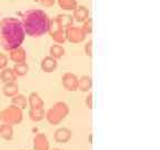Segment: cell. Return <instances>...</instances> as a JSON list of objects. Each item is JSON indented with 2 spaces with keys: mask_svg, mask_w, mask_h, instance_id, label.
I'll use <instances>...</instances> for the list:
<instances>
[{
  "mask_svg": "<svg viewBox=\"0 0 160 150\" xmlns=\"http://www.w3.org/2000/svg\"><path fill=\"white\" fill-rule=\"evenodd\" d=\"M26 38V32L21 20L15 17L3 18L0 21V42L7 51L21 47Z\"/></svg>",
  "mask_w": 160,
  "mask_h": 150,
  "instance_id": "6da1fadb",
  "label": "cell"
},
{
  "mask_svg": "<svg viewBox=\"0 0 160 150\" xmlns=\"http://www.w3.org/2000/svg\"><path fill=\"white\" fill-rule=\"evenodd\" d=\"M49 21L48 15L40 9H29L21 17V23L26 35L32 38H39L47 33Z\"/></svg>",
  "mask_w": 160,
  "mask_h": 150,
  "instance_id": "7a4b0ae2",
  "label": "cell"
},
{
  "mask_svg": "<svg viewBox=\"0 0 160 150\" xmlns=\"http://www.w3.org/2000/svg\"><path fill=\"white\" fill-rule=\"evenodd\" d=\"M22 119V109H20V108L16 107L13 105L5 108L1 111V120L3 121V123H8L10 126H16L21 123Z\"/></svg>",
  "mask_w": 160,
  "mask_h": 150,
  "instance_id": "3957f363",
  "label": "cell"
},
{
  "mask_svg": "<svg viewBox=\"0 0 160 150\" xmlns=\"http://www.w3.org/2000/svg\"><path fill=\"white\" fill-rule=\"evenodd\" d=\"M48 33L50 35L51 39L58 45H63L66 42L65 29L59 25V22L57 21V18L50 19L49 27H48Z\"/></svg>",
  "mask_w": 160,
  "mask_h": 150,
  "instance_id": "277c9868",
  "label": "cell"
},
{
  "mask_svg": "<svg viewBox=\"0 0 160 150\" xmlns=\"http://www.w3.org/2000/svg\"><path fill=\"white\" fill-rule=\"evenodd\" d=\"M65 35H66V40H68V41L71 43L82 42V41H85L86 37H87L86 32L82 30V28L75 27V26L66 28Z\"/></svg>",
  "mask_w": 160,
  "mask_h": 150,
  "instance_id": "5b68a950",
  "label": "cell"
},
{
  "mask_svg": "<svg viewBox=\"0 0 160 150\" xmlns=\"http://www.w3.org/2000/svg\"><path fill=\"white\" fill-rule=\"evenodd\" d=\"M78 79L79 78L75 73L67 72L61 78V83H62L63 88L68 91H76L78 89Z\"/></svg>",
  "mask_w": 160,
  "mask_h": 150,
  "instance_id": "8992f818",
  "label": "cell"
},
{
  "mask_svg": "<svg viewBox=\"0 0 160 150\" xmlns=\"http://www.w3.org/2000/svg\"><path fill=\"white\" fill-rule=\"evenodd\" d=\"M10 60L15 63H22L27 60V52L22 47H18L9 51Z\"/></svg>",
  "mask_w": 160,
  "mask_h": 150,
  "instance_id": "52a82bcc",
  "label": "cell"
},
{
  "mask_svg": "<svg viewBox=\"0 0 160 150\" xmlns=\"http://www.w3.org/2000/svg\"><path fill=\"white\" fill-rule=\"evenodd\" d=\"M72 137V133H71V130H69L68 128H59L55 131L53 133V139H55L56 142L58 143H66L68 142Z\"/></svg>",
  "mask_w": 160,
  "mask_h": 150,
  "instance_id": "ba28073f",
  "label": "cell"
},
{
  "mask_svg": "<svg viewBox=\"0 0 160 150\" xmlns=\"http://www.w3.org/2000/svg\"><path fill=\"white\" fill-rule=\"evenodd\" d=\"M33 150H50V143L47 136L37 133L33 138Z\"/></svg>",
  "mask_w": 160,
  "mask_h": 150,
  "instance_id": "9c48e42d",
  "label": "cell"
},
{
  "mask_svg": "<svg viewBox=\"0 0 160 150\" xmlns=\"http://www.w3.org/2000/svg\"><path fill=\"white\" fill-rule=\"evenodd\" d=\"M57 66H58V62H57V59L52 58L51 56H47L45 57L42 60H41V63H40V67H41V70H42L43 72H52L57 69Z\"/></svg>",
  "mask_w": 160,
  "mask_h": 150,
  "instance_id": "30bf717a",
  "label": "cell"
},
{
  "mask_svg": "<svg viewBox=\"0 0 160 150\" xmlns=\"http://www.w3.org/2000/svg\"><path fill=\"white\" fill-rule=\"evenodd\" d=\"M72 11L73 20H76L78 22H83L85 20H87L89 18V10L85 6H77Z\"/></svg>",
  "mask_w": 160,
  "mask_h": 150,
  "instance_id": "8fae6325",
  "label": "cell"
},
{
  "mask_svg": "<svg viewBox=\"0 0 160 150\" xmlns=\"http://www.w3.org/2000/svg\"><path fill=\"white\" fill-rule=\"evenodd\" d=\"M27 99L28 106L30 107V109H42L43 108V105H45L43 100L37 92H31Z\"/></svg>",
  "mask_w": 160,
  "mask_h": 150,
  "instance_id": "7c38bea8",
  "label": "cell"
},
{
  "mask_svg": "<svg viewBox=\"0 0 160 150\" xmlns=\"http://www.w3.org/2000/svg\"><path fill=\"white\" fill-rule=\"evenodd\" d=\"M2 92L6 97L12 98L17 93H19V86L16 81H10V82H6L2 88Z\"/></svg>",
  "mask_w": 160,
  "mask_h": 150,
  "instance_id": "4fadbf2b",
  "label": "cell"
},
{
  "mask_svg": "<svg viewBox=\"0 0 160 150\" xmlns=\"http://www.w3.org/2000/svg\"><path fill=\"white\" fill-rule=\"evenodd\" d=\"M92 87V78L90 76H82V77L78 79V89L80 91H89Z\"/></svg>",
  "mask_w": 160,
  "mask_h": 150,
  "instance_id": "5bb4252c",
  "label": "cell"
},
{
  "mask_svg": "<svg viewBox=\"0 0 160 150\" xmlns=\"http://www.w3.org/2000/svg\"><path fill=\"white\" fill-rule=\"evenodd\" d=\"M16 78H17V76L13 72L12 68L6 67L0 72V81H2L3 83L10 82V81H16Z\"/></svg>",
  "mask_w": 160,
  "mask_h": 150,
  "instance_id": "9a60e30c",
  "label": "cell"
},
{
  "mask_svg": "<svg viewBox=\"0 0 160 150\" xmlns=\"http://www.w3.org/2000/svg\"><path fill=\"white\" fill-rule=\"evenodd\" d=\"M45 117H46V119H47L48 122H49L50 125H52V126L59 125V123L63 120L62 118L60 117V116L56 112L55 110L52 109V108H50L47 112L45 113Z\"/></svg>",
  "mask_w": 160,
  "mask_h": 150,
  "instance_id": "2e32d148",
  "label": "cell"
},
{
  "mask_svg": "<svg viewBox=\"0 0 160 150\" xmlns=\"http://www.w3.org/2000/svg\"><path fill=\"white\" fill-rule=\"evenodd\" d=\"M51 108H52V109L55 110L56 112L62 118V119H65V118L68 116V113H69V107H68L67 103L62 102V101H58V102H56Z\"/></svg>",
  "mask_w": 160,
  "mask_h": 150,
  "instance_id": "e0dca14e",
  "label": "cell"
},
{
  "mask_svg": "<svg viewBox=\"0 0 160 150\" xmlns=\"http://www.w3.org/2000/svg\"><path fill=\"white\" fill-rule=\"evenodd\" d=\"M0 137L6 140H11L13 137V128L12 126L3 123L0 126Z\"/></svg>",
  "mask_w": 160,
  "mask_h": 150,
  "instance_id": "ac0fdd59",
  "label": "cell"
},
{
  "mask_svg": "<svg viewBox=\"0 0 160 150\" xmlns=\"http://www.w3.org/2000/svg\"><path fill=\"white\" fill-rule=\"evenodd\" d=\"M49 53H50L49 56H51L52 58L58 60L65 56V48L62 46L58 45V43L57 45H52L49 49Z\"/></svg>",
  "mask_w": 160,
  "mask_h": 150,
  "instance_id": "d6986e66",
  "label": "cell"
},
{
  "mask_svg": "<svg viewBox=\"0 0 160 150\" xmlns=\"http://www.w3.org/2000/svg\"><path fill=\"white\" fill-rule=\"evenodd\" d=\"M11 101H12V105L13 106H16V107L20 108V109H25V108H27L28 99L23 95L17 93V95L13 96V97H12Z\"/></svg>",
  "mask_w": 160,
  "mask_h": 150,
  "instance_id": "ffe728a7",
  "label": "cell"
},
{
  "mask_svg": "<svg viewBox=\"0 0 160 150\" xmlns=\"http://www.w3.org/2000/svg\"><path fill=\"white\" fill-rule=\"evenodd\" d=\"M58 6L66 11H72L78 6L77 0H57Z\"/></svg>",
  "mask_w": 160,
  "mask_h": 150,
  "instance_id": "44dd1931",
  "label": "cell"
},
{
  "mask_svg": "<svg viewBox=\"0 0 160 150\" xmlns=\"http://www.w3.org/2000/svg\"><path fill=\"white\" fill-rule=\"evenodd\" d=\"M13 72L17 77H23L28 73L29 71V66L27 65L26 62H22V63H15L12 68Z\"/></svg>",
  "mask_w": 160,
  "mask_h": 150,
  "instance_id": "7402d4cb",
  "label": "cell"
},
{
  "mask_svg": "<svg viewBox=\"0 0 160 150\" xmlns=\"http://www.w3.org/2000/svg\"><path fill=\"white\" fill-rule=\"evenodd\" d=\"M57 21L59 22V25L66 29L68 27H71L72 26V22H73V18L69 15H58L57 17Z\"/></svg>",
  "mask_w": 160,
  "mask_h": 150,
  "instance_id": "603a6c76",
  "label": "cell"
},
{
  "mask_svg": "<svg viewBox=\"0 0 160 150\" xmlns=\"http://www.w3.org/2000/svg\"><path fill=\"white\" fill-rule=\"evenodd\" d=\"M29 118L35 122L41 121L45 119V110L42 109H30L29 110Z\"/></svg>",
  "mask_w": 160,
  "mask_h": 150,
  "instance_id": "cb8c5ba5",
  "label": "cell"
},
{
  "mask_svg": "<svg viewBox=\"0 0 160 150\" xmlns=\"http://www.w3.org/2000/svg\"><path fill=\"white\" fill-rule=\"evenodd\" d=\"M82 23L83 25H82V27H81L82 30L86 32V35H90V33L92 32V23H93L92 19H91V18H88Z\"/></svg>",
  "mask_w": 160,
  "mask_h": 150,
  "instance_id": "d4e9b609",
  "label": "cell"
},
{
  "mask_svg": "<svg viewBox=\"0 0 160 150\" xmlns=\"http://www.w3.org/2000/svg\"><path fill=\"white\" fill-rule=\"evenodd\" d=\"M85 53L88 57H92V40H89L85 45Z\"/></svg>",
  "mask_w": 160,
  "mask_h": 150,
  "instance_id": "484cf974",
  "label": "cell"
},
{
  "mask_svg": "<svg viewBox=\"0 0 160 150\" xmlns=\"http://www.w3.org/2000/svg\"><path fill=\"white\" fill-rule=\"evenodd\" d=\"M8 66V57L3 53H0V70H2Z\"/></svg>",
  "mask_w": 160,
  "mask_h": 150,
  "instance_id": "4316f807",
  "label": "cell"
},
{
  "mask_svg": "<svg viewBox=\"0 0 160 150\" xmlns=\"http://www.w3.org/2000/svg\"><path fill=\"white\" fill-rule=\"evenodd\" d=\"M86 106H87L89 109H91V108H92L93 103H92V93H91V92H90L89 95L87 96V98H86Z\"/></svg>",
  "mask_w": 160,
  "mask_h": 150,
  "instance_id": "83f0119b",
  "label": "cell"
},
{
  "mask_svg": "<svg viewBox=\"0 0 160 150\" xmlns=\"http://www.w3.org/2000/svg\"><path fill=\"white\" fill-rule=\"evenodd\" d=\"M56 1H57V0H40L41 5L45 6V7H52Z\"/></svg>",
  "mask_w": 160,
  "mask_h": 150,
  "instance_id": "f1b7e54d",
  "label": "cell"
},
{
  "mask_svg": "<svg viewBox=\"0 0 160 150\" xmlns=\"http://www.w3.org/2000/svg\"><path fill=\"white\" fill-rule=\"evenodd\" d=\"M51 150H61V149H59V148H53V149H51Z\"/></svg>",
  "mask_w": 160,
  "mask_h": 150,
  "instance_id": "f546056e",
  "label": "cell"
},
{
  "mask_svg": "<svg viewBox=\"0 0 160 150\" xmlns=\"http://www.w3.org/2000/svg\"><path fill=\"white\" fill-rule=\"evenodd\" d=\"M0 121H1V111H0Z\"/></svg>",
  "mask_w": 160,
  "mask_h": 150,
  "instance_id": "4dcf8cb0",
  "label": "cell"
},
{
  "mask_svg": "<svg viewBox=\"0 0 160 150\" xmlns=\"http://www.w3.org/2000/svg\"><path fill=\"white\" fill-rule=\"evenodd\" d=\"M21 150H27V149H21Z\"/></svg>",
  "mask_w": 160,
  "mask_h": 150,
  "instance_id": "1f68e13d",
  "label": "cell"
}]
</instances>
